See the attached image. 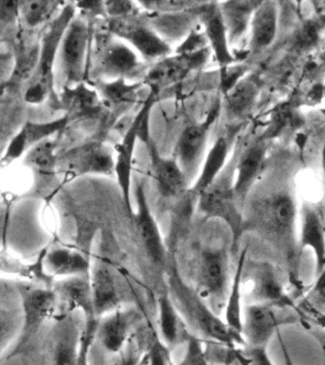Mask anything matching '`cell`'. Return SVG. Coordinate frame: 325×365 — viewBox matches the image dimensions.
Wrapping results in <instances>:
<instances>
[{"label": "cell", "instance_id": "obj_1", "mask_svg": "<svg viewBox=\"0 0 325 365\" xmlns=\"http://www.w3.org/2000/svg\"><path fill=\"white\" fill-rule=\"evenodd\" d=\"M76 16V2H66L56 19L40 31V51L36 71L24 93L25 101L38 105L45 101L56 110L58 93L56 87V64L60 43L68 26Z\"/></svg>", "mask_w": 325, "mask_h": 365}, {"label": "cell", "instance_id": "obj_2", "mask_svg": "<svg viewBox=\"0 0 325 365\" xmlns=\"http://www.w3.org/2000/svg\"><path fill=\"white\" fill-rule=\"evenodd\" d=\"M168 284V295L185 324L202 334L207 341L221 342L230 346L244 344L241 334L231 329L224 319L205 304L194 288L185 284L176 269L171 271Z\"/></svg>", "mask_w": 325, "mask_h": 365}, {"label": "cell", "instance_id": "obj_3", "mask_svg": "<svg viewBox=\"0 0 325 365\" xmlns=\"http://www.w3.org/2000/svg\"><path fill=\"white\" fill-rule=\"evenodd\" d=\"M88 68V76L91 71L93 76L87 81L130 80L140 76L144 78L148 71L142 57L130 45L107 30L93 34Z\"/></svg>", "mask_w": 325, "mask_h": 365}, {"label": "cell", "instance_id": "obj_4", "mask_svg": "<svg viewBox=\"0 0 325 365\" xmlns=\"http://www.w3.org/2000/svg\"><path fill=\"white\" fill-rule=\"evenodd\" d=\"M236 157L235 148L224 170L197 199V207L205 219H218L229 227L234 245L238 244L244 227L241 207L234 193Z\"/></svg>", "mask_w": 325, "mask_h": 365}, {"label": "cell", "instance_id": "obj_5", "mask_svg": "<svg viewBox=\"0 0 325 365\" xmlns=\"http://www.w3.org/2000/svg\"><path fill=\"white\" fill-rule=\"evenodd\" d=\"M93 27L81 16H76L68 26L57 54V73L63 88H73L87 81Z\"/></svg>", "mask_w": 325, "mask_h": 365}, {"label": "cell", "instance_id": "obj_6", "mask_svg": "<svg viewBox=\"0 0 325 365\" xmlns=\"http://www.w3.org/2000/svg\"><path fill=\"white\" fill-rule=\"evenodd\" d=\"M229 253L224 247H207L200 251L195 267L194 290L221 317L229 292Z\"/></svg>", "mask_w": 325, "mask_h": 365}, {"label": "cell", "instance_id": "obj_7", "mask_svg": "<svg viewBox=\"0 0 325 365\" xmlns=\"http://www.w3.org/2000/svg\"><path fill=\"white\" fill-rule=\"evenodd\" d=\"M157 94L150 91L144 104L142 105L138 113L131 120L130 125L125 128L123 134L121 142L116 145L115 165H114V175L118 182L120 191H121L123 201L128 213L133 214L131 207V175H133V165L134 150H135L137 140L147 142L150 139L148 124H150V111L155 104Z\"/></svg>", "mask_w": 325, "mask_h": 365}, {"label": "cell", "instance_id": "obj_8", "mask_svg": "<svg viewBox=\"0 0 325 365\" xmlns=\"http://www.w3.org/2000/svg\"><path fill=\"white\" fill-rule=\"evenodd\" d=\"M115 160L110 148L101 140H91L58 154L57 173L63 185L84 175H114Z\"/></svg>", "mask_w": 325, "mask_h": 365}, {"label": "cell", "instance_id": "obj_9", "mask_svg": "<svg viewBox=\"0 0 325 365\" xmlns=\"http://www.w3.org/2000/svg\"><path fill=\"white\" fill-rule=\"evenodd\" d=\"M17 289L21 297L22 325L11 356L21 353L28 347L45 322L56 315L57 307V298L53 287L19 282Z\"/></svg>", "mask_w": 325, "mask_h": 365}, {"label": "cell", "instance_id": "obj_10", "mask_svg": "<svg viewBox=\"0 0 325 365\" xmlns=\"http://www.w3.org/2000/svg\"><path fill=\"white\" fill-rule=\"evenodd\" d=\"M105 23V30L130 45L145 62L155 63L172 53L168 42L154 30L145 14L124 19H108Z\"/></svg>", "mask_w": 325, "mask_h": 365}, {"label": "cell", "instance_id": "obj_11", "mask_svg": "<svg viewBox=\"0 0 325 365\" xmlns=\"http://www.w3.org/2000/svg\"><path fill=\"white\" fill-rule=\"evenodd\" d=\"M211 51L207 47L190 48L180 46L176 53L170 54L153 63L145 73L142 82L156 93L171 86L178 84L193 71L204 68L210 59Z\"/></svg>", "mask_w": 325, "mask_h": 365}, {"label": "cell", "instance_id": "obj_12", "mask_svg": "<svg viewBox=\"0 0 325 365\" xmlns=\"http://www.w3.org/2000/svg\"><path fill=\"white\" fill-rule=\"evenodd\" d=\"M222 113L221 99L217 98L201 122L185 128L174 147L173 158L178 163L190 187L201 170L211 128Z\"/></svg>", "mask_w": 325, "mask_h": 365}, {"label": "cell", "instance_id": "obj_13", "mask_svg": "<svg viewBox=\"0 0 325 365\" xmlns=\"http://www.w3.org/2000/svg\"><path fill=\"white\" fill-rule=\"evenodd\" d=\"M242 299L248 304H264L290 307L291 301L275 268L268 262H247L242 273Z\"/></svg>", "mask_w": 325, "mask_h": 365}, {"label": "cell", "instance_id": "obj_14", "mask_svg": "<svg viewBox=\"0 0 325 365\" xmlns=\"http://www.w3.org/2000/svg\"><path fill=\"white\" fill-rule=\"evenodd\" d=\"M57 140L48 139L29 150L23 165L31 171L33 175V187L29 197L51 201L59 190L62 182L57 173Z\"/></svg>", "mask_w": 325, "mask_h": 365}, {"label": "cell", "instance_id": "obj_15", "mask_svg": "<svg viewBox=\"0 0 325 365\" xmlns=\"http://www.w3.org/2000/svg\"><path fill=\"white\" fill-rule=\"evenodd\" d=\"M284 307L264 304H249L242 309V336L247 346L267 347L282 325L296 322Z\"/></svg>", "mask_w": 325, "mask_h": 365}, {"label": "cell", "instance_id": "obj_16", "mask_svg": "<svg viewBox=\"0 0 325 365\" xmlns=\"http://www.w3.org/2000/svg\"><path fill=\"white\" fill-rule=\"evenodd\" d=\"M268 142L259 136L242 145H236L234 193L239 207L244 204L254 185L264 173L268 159Z\"/></svg>", "mask_w": 325, "mask_h": 365}, {"label": "cell", "instance_id": "obj_17", "mask_svg": "<svg viewBox=\"0 0 325 365\" xmlns=\"http://www.w3.org/2000/svg\"><path fill=\"white\" fill-rule=\"evenodd\" d=\"M56 110L65 111L68 122H99L103 127H110L107 110L99 94L87 82L73 88H63L58 93Z\"/></svg>", "mask_w": 325, "mask_h": 365}, {"label": "cell", "instance_id": "obj_18", "mask_svg": "<svg viewBox=\"0 0 325 365\" xmlns=\"http://www.w3.org/2000/svg\"><path fill=\"white\" fill-rule=\"evenodd\" d=\"M53 289L57 298L56 312L53 317L80 313L85 321L97 319L90 275L56 279Z\"/></svg>", "mask_w": 325, "mask_h": 365}, {"label": "cell", "instance_id": "obj_19", "mask_svg": "<svg viewBox=\"0 0 325 365\" xmlns=\"http://www.w3.org/2000/svg\"><path fill=\"white\" fill-rule=\"evenodd\" d=\"M68 124L70 122L65 115L48 122H26L9 143L4 154L0 159V167H9L16 160L25 156L26 153L36 145L53 138L56 134L61 133Z\"/></svg>", "mask_w": 325, "mask_h": 365}, {"label": "cell", "instance_id": "obj_20", "mask_svg": "<svg viewBox=\"0 0 325 365\" xmlns=\"http://www.w3.org/2000/svg\"><path fill=\"white\" fill-rule=\"evenodd\" d=\"M139 315L133 308L120 307L97 321L96 338L108 353L117 354L133 336Z\"/></svg>", "mask_w": 325, "mask_h": 365}, {"label": "cell", "instance_id": "obj_21", "mask_svg": "<svg viewBox=\"0 0 325 365\" xmlns=\"http://www.w3.org/2000/svg\"><path fill=\"white\" fill-rule=\"evenodd\" d=\"M99 94L103 105L107 110L110 125L127 113L138 101L140 93L144 87V83H130L124 78L104 81H86Z\"/></svg>", "mask_w": 325, "mask_h": 365}, {"label": "cell", "instance_id": "obj_22", "mask_svg": "<svg viewBox=\"0 0 325 365\" xmlns=\"http://www.w3.org/2000/svg\"><path fill=\"white\" fill-rule=\"evenodd\" d=\"M90 278L94 313L97 319L122 307L121 282L108 262L99 261L91 267Z\"/></svg>", "mask_w": 325, "mask_h": 365}, {"label": "cell", "instance_id": "obj_23", "mask_svg": "<svg viewBox=\"0 0 325 365\" xmlns=\"http://www.w3.org/2000/svg\"><path fill=\"white\" fill-rule=\"evenodd\" d=\"M198 21L204 29L208 47L219 67L222 70L229 67L236 61V57L228 43L219 2L204 1L198 9Z\"/></svg>", "mask_w": 325, "mask_h": 365}, {"label": "cell", "instance_id": "obj_24", "mask_svg": "<svg viewBox=\"0 0 325 365\" xmlns=\"http://www.w3.org/2000/svg\"><path fill=\"white\" fill-rule=\"evenodd\" d=\"M145 144L150 153L151 170L160 194L165 199L184 198L190 187L178 163L173 157L162 156L151 138Z\"/></svg>", "mask_w": 325, "mask_h": 365}, {"label": "cell", "instance_id": "obj_25", "mask_svg": "<svg viewBox=\"0 0 325 365\" xmlns=\"http://www.w3.org/2000/svg\"><path fill=\"white\" fill-rule=\"evenodd\" d=\"M53 319V365H77L85 322H80L78 313L56 316Z\"/></svg>", "mask_w": 325, "mask_h": 365}, {"label": "cell", "instance_id": "obj_26", "mask_svg": "<svg viewBox=\"0 0 325 365\" xmlns=\"http://www.w3.org/2000/svg\"><path fill=\"white\" fill-rule=\"evenodd\" d=\"M261 76L257 73H247L235 84L224 91V108L229 121L239 125L252 113L262 90Z\"/></svg>", "mask_w": 325, "mask_h": 365}, {"label": "cell", "instance_id": "obj_27", "mask_svg": "<svg viewBox=\"0 0 325 365\" xmlns=\"http://www.w3.org/2000/svg\"><path fill=\"white\" fill-rule=\"evenodd\" d=\"M136 210L133 215L135 220L137 230L148 257L157 264H165V250L161 231L151 212L145 195L144 184L138 182L135 187Z\"/></svg>", "mask_w": 325, "mask_h": 365}, {"label": "cell", "instance_id": "obj_28", "mask_svg": "<svg viewBox=\"0 0 325 365\" xmlns=\"http://www.w3.org/2000/svg\"><path fill=\"white\" fill-rule=\"evenodd\" d=\"M46 272L53 278L90 275L91 264L83 251L68 245L53 244L46 247Z\"/></svg>", "mask_w": 325, "mask_h": 365}, {"label": "cell", "instance_id": "obj_29", "mask_svg": "<svg viewBox=\"0 0 325 365\" xmlns=\"http://www.w3.org/2000/svg\"><path fill=\"white\" fill-rule=\"evenodd\" d=\"M279 20L278 2L262 1L251 19L248 56H257L272 46L278 34Z\"/></svg>", "mask_w": 325, "mask_h": 365}, {"label": "cell", "instance_id": "obj_30", "mask_svg": "<svg viewBox=\"0 0 325 365\" xmlns=\"http://www.w3.org/2000/svg\"><path fill=\"white\" fill-rule=\"evenodd\" d=\"M299 251L310 248L316 262V275L325 268V225L321 210L316 205L304 204L301 210Z\"/></svg>", "mask_w": 325, "mask_h": 365}, {"label": "cell", "instance_id": "obj_31", "mask_svg": "<svg viewBox=\"0 0 325 365\" xmlns=\"http://www.w3.org/2000/svg\"><path fill=\"white\" fill-rule=\"evenodd\" d=\"M262 1L219 2L230 48L237 47L249 31L254 11Z\"/></svg>", "mask_w": 325, "mask_h": 365}, {"label": "cell", "instance_id": "obj_32", "mask_svg": "<svg viewBox=\"0 0 325 365\" xmlns=\"http://www.w3.org/2000/svg\"><path fill=\"white\" fill-rule=\"evenodd\" d=\"M46 247L40 251L36 259L27 262L19 258L8 250L7 245H2L0 250V273L14 275L34 282L46 287H53L56 279L46 272L44 256Z\"/></svg>", "mask_w": 325, "mask_h": 365}, {"label": "cell", "instance_id": "obj_33", "mask_svg": "<svg viewBox=\"0 0 325 365\" xmlns=\"http://www.w3.org/2000/svg\"><path fill=\"white\" fill-rule=\"evenodd\" d=\"M230 136V134L219 136L212 148L208 151L207 158L202 162L199 175L190 188V192L197 199L200 194L222 173L229 160L228 155L232 145Z\"/></svg>", "mask_w": 325, "mask_h": 365}, {"label": "cell", "instance_id": "obj_34", "mask_svg": "<svg viewBox=\"0 0 325 365\" xmlns=\"http://www.w3.org/2000/svg\"><path fill=\"white\" fill-rule=\"evenodd\" d=\"M159 327L162 339L165 346H177L187 341L191 334L187 332V325L177 310L168 293L162 294L158 299Z\"/></svg>", "mask_w": 325, "mask_h": 365}, {"label": "cell", "instance_id": "obj_35", "mask_svg": "<svg viewBox=\"0 0 325 365\" xmlns=\"http://www.w3.org/2000/svg\"><path fill=\"white\" fill-rule=\"evenodd\" d=\"M199 7L178 14L145 13V14H147L148 22L153 26L154 30L167 41V38L176 40L187 36L194 30V23L198 20Z\"/></svg>", "mask_w": 325, "mask_h": 365}, {"label": "cell", "instance_id": "obj_36", "mask_svg": "<svg viewBox=\"0 0 325 365\" xmlns=\"http://www.w3.org/2000/svg\"><path fill=\"white\" fill-rule=\"evenodd\" d=\"M66 2L51 0H28L19 1L20 29L26 33L42 30L53 21L64 7Z\"/></svg>", "mask_w": 325, "mask_h": 365}, {"label": "cell", "instance_id": "obj_37", "mask_svg": "<svg viewBox=\"0 0 325 365\" xmlns=\"http://www.w3.org/2000/svg\"><path fill=\"white\" fill-rule=\"evenodd\" d=\"M247 248H244L239 254L235 272H234L232 279H231L229 292H228L224 312H222L225 324L231 329L239 334L242 332V309H244L242 304V273L245 259H247Z\"/></svg>", "mask_w": 325, "mask_h": 365}, {"label": "cell", "instance_id": "obj_38", "mask_svg": "<svg viewBox=\"0 0 325 365\" xmlns=\"http://www.w3.org/2000/svg\"><path fill=\"white\" fill-rule=\"evenodd\" d=\"M19 34V1H0V36L16 44Z\"/></svg>", "mask_w": 325, "mask_h": 365}, {"label": "cell", "instance_id": "obj_39", "mask_svg": "<svg viewBox=\"0 0 325 365\" xmlns=\"http://www.w3.org/2000/svg\"><path fill=\"white\" fill-rule=\"evenodd\" d=\"M204 1H188V0H153L138 1L140 7L148 14H170L193 10Z\"/></svg>", "mask_w": 325, "mask_h": 365}, {"label": "cell", "instance_id": "obj_40", "mask_svg": "<svg viewBox=\"0 0 325 365\" xmlns=\"http://www.w3.org/2000/svg\"><path fill=\"white\" fill-rule=\"evenodd\" d=\"M104 3L107 19H124V17L135 16L141 13V7L138 2L114 0V1H104Z\"/></svg>", "mask_w": 325, "mask_h": 365}, {"label": "cell", "instance_id": "obj_41", "mask_svg": "<svg viewBox=\"0 0 325 365\" xmlns=\"http://www.w3.org/2000/svg\"><path fill=\"white\" fill-rule=\"evenodd\" d=\"M307 299L316 309L325 312V268L316 275V281L311 288Z\"/></svg>", "mask_w": 325, "mask_h": 365}, {"label": "cell", "instance_id": "obj_42", "mask_svg": "<svg viewBox=\"0 0 325 365\" xmlns=\"http://www.w3.org/2000/svg\"><path fill=\"white\" fill-rule=\"evenodd\" d=\"M76 10L80 11V16L91 21L96 17L107 19L104 1H80L76 2Z\"/></svg>", "mask_w": 325, "mask_h": 365}, {"label": "cell", "instance_id": "obj_43", "mask_svg": "<svg viewBox=\"0 0 325 365\" xmlns=\"http://www.w3.org/2000/svg\"><path fill=\"white\" fill-rule=\"evenodd\" d=\"M244 364L242 365H275L268 355L267 347L247 346L242 351Z\"/></svg>", "mask_w": 325, "mask_h": 365}, {"label": "cell", "instance_id": "obj_44", "mask_svg": "<svg viewBox=\"0 0 325 365\" xmlns=\"http://www.w3.org/2000/svg\"><path fill=\"white\" fill-rule=\"evenodd\" d=\"M3 311H0V350L5 346L6 341L10 338L11 327H8L9 324L4 322L6 318L2 315Z\"/></svg>", "mask_w": 325, "mask_h": 365}, {"label": "cell", "instance_id": "obj_45", "mask_svg": "<svg viewBox=\"0 0 325 365\" xmlns=\"http://www.w3.org/2000/svg\"><path fill=\"white\" fill-rule=\"evenodd\" d=\"M13 58V56L11 53H7V51H2V48H0V68L3 67L6 64H9L10 63L11 59Z\"/></svg>", "mask_w": 325, "mask_h": 365}, {"label": "cell", "instance_id": "obj_46", "mask_svg": "<svg viewBox=\"0 0 325 365\" xmlns=\"http://www.w3.org/2000/svg\"><path fill=\"white\" fill-rule=\"evenodd\" d=\"M88 350L86 348L80 349L78 364L77 365H88Z\"/></svg>", "mask_w": 325, "mask_h": 365}, {"label": "cell", "instance_id": "obj_47", "mask_svg": "<svg viewBox=\"0 0 325 365\" xmlns=\"http://www.w3.org/2000/svg\"><path fill=\"white\" fill-rule=\"evenodd\" d=\"M281 342L282 352H284V356L285 365H294L292 359L290 358L289 353H288V351L287 350V348H285L284 344H282V341Z\"/></svg>", "mask_w": 325, "mask_h": 365}, {"label": "cell", "instance_id": "obj_48", "mask_svg": "<svg viewBox=\"0 0 325 365\" xmlns=\"http://www.w3.org/2000/svg\"><path fill=\"white\" fill-rule=\"evenodd\" d=\"M150 365H171L170 362L164 358H157L150 362Z\"/></svg>", "mask_w": 325, "mask_h": 365}, {"label": "cell", "instance_id": "obj_49", "mask_svg": "<svg viewBox=\"0 0 325 365\" xmlns=\"http://www.w3.org/2000/svg\"><path fill=\"white\" fill-rule=\"evenodd\" d=\"M321 165H322V170H324V174L325 177V144L324 145V148H322L321 151Z\"/></svg>", "mask_w": 325, "mask_h": 365}, {"label": "cell", "instance_id": "obj_50", "mask_svg": "<svg viewBox=\"0 0 325 365\" xmlns=\"http://www.w3.org/2000/svg\"><path fill=\"white\" fill-rule=\"evenodd\" d=\"M147 364H148L147 356H145V358L144 359V361L140 362V364H138V365H147Z\"/></svg>", "mask_w": 325, "mask_h": 365}, {"label": "cell", "instance_id": "obj_51", "mask_svg": "<svg viewBox=\"0 0 325 365\" xmlns=\"http://www.w3.org/2000/svg\"><path fill=\"white\" fill-rule=\"evenodd\" d=\"M2 91H0V96H1Z\"/></svg>", "mask_w": 325, "mask_h": 365}]
</instances>
